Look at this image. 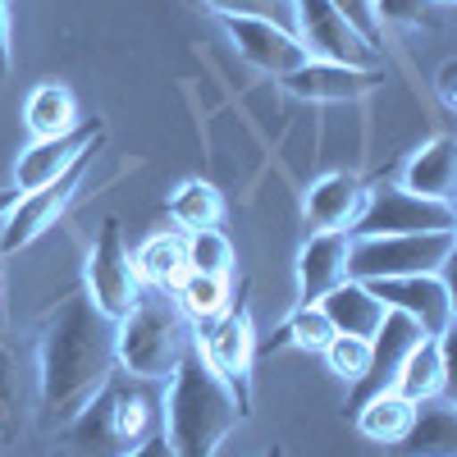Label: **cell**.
Wrapping results in <instances>:
<instances>
[{
	"label": "cell",
	"mask_w": 457,
	"mask_h": 457,
	"mask_svg": "<svg viewBox=\"0 0 457 457\" xmlns=\"http://www.w3.org/2000/svg\"><path fill=\"white\" fill-rule=\"evenodd\" d=\"M114 370V320L92 307L83 288L64 293L37 325L32 348V394L42 421L55 430L69 426Z\"/></svg>",
	"instance_id": "6da1fadb"
},
{
	"label": "cell",
	"mask_w": 457,
	"mask_h": 457,
	"mask_svg": "<svg viewBox=\"0 0 457 457\" xmlns=\"http://www.w3.org/2000/svg\"><path fill=\"white\" fill-rule=\"evenodd\" d=\"M247 421L238 398L228 394L215 370L202 361L197 348H187L174 375L165 379L161 398V435L174 457H215L224 439Z\"/></svg>",
	"instance_id": "7a4b0ae2"
},
{
	"label": "cell",
	"mask_w": 457,
	"mask_h": 457,
	"mask_svg": "<svg viewBox=\"0 0 457 457\" xmlns=\"http://www.w3.org/2000/svg\"><path fill=\"white\" fill-rule=\"evenodd\" d=\"M187 348H193V320L179 312L170 293L142 288L137 307L114 325V366L142 385H165Z\"/></svg>",
	"instance_id": "3957f363"
},
{
	"label": "cell",
	"mask_w": 457,
	"mask_h": 457,
	"mask_svg": "<svg viewBox=\"0 0 457 457\" xmlns=\"http://www.w3.org/2000/svg\"><path fill=\"white\" fill-rule=\"evenodd\" d=\"M256 325H252V284L238 288V297L228 307L206 320L193 325V348L202 353V361L215 370V379L238 398V407L252 416V370H256Z\"/></svg>",
	"instance_id": "277c9868"
},
{
	"label": "cell",
	"mask_w": 457,
	"mask_h": 457,
	"mask_svg": "<svg viewBox=\"0 0 457 457\" xmlns=\"http://www.w3.org/2000/svg\"><path fill=\"white\" fill-rule=\"evenodd\" d=\"M457 228L435 234H389V238H353V279H403V275H439L453 261Z\"/></svg>",
	"instance_id": "5b68a950"
},
{
	"label": "cell",
	"mask_w": 457,
	"mask_h": 457,
	"mask_svg": "<svg viewBox=\"0 0 457 457\" xmlns=\"http://www.w3.org/2000/svg\"><path fill=\"white\" fill-rule=\"evenodd\" d=\"M83 297L92 302V307L120 325L142 297V279L133 270V252L124 243V224L120 215H105L96 238L87 247V265H83Z\"/></svg>",
	"instance_id": "8992f818"
},
{
	"label": "cell",
	"mask_w": 457,
	"mask_h": 457,
	"mask_svg": "<svg viewBox=\"0 0 457 457\" xmlns=\"http://www.w3.org/2000/svg\"><path fill=\"white\" fill-rule=\"evenodd\" d=\"M435 228H457L453 202L416 197L398 183H375L366 187V202L353 220V238H389V234H435Z\"/></svg>",
	"instance_id": "52a82bcc"
},
{
	"label": "cell",
	"mask_w": 457,
	"mask_h": 457,
	"mask_svg": "<svg viewBox=\"0 0 457 457\" xmlns=\"http://www.w3.org/2000/svg\"><path fill=\"white\" fill-rule=\"evenodd\" d=\"M92 156L96 151H87L79 165H69L55 183H42V187H32V193H19L14 211L0 220V256H14V252L32 247L37 238L51 234V228L64 220V211L73 206V197H79L83 183H87Z\"/></svg>",
	"instance_id": "ba28073f"
},
{
	"label": "cell",
	"mask_w": 457,
	"mask_h": 457,
	"mask_svg": "<svg viewBox=\"0 0 457 457\" xmlns=\"http://www.w3.org/2000/svg\"><path fill=\"white\" fill-rule=\"evenodd\" d=\"M293 37L307 51V60L348 64V69H385L379 64V51L361 32H353V23L329 0H293Z\"/></svg>",
	"instance_id": "9c48e42d"
},
{
	"label": "cell",
	"mask_w": 457,
	"mask_h": 457,
	"mask_svg": "<svg viewBox=\"0 0 457 457\" xmlns=\"http://www.w3.org/2000/svg\"><path fill=\"white\" fill-rule=\"evenodd\" d=\"M220 28H224L228 42H234V51L252 69L270 73V79H284V73H293L302 60H307V51L297 46V37H293L288 23L256 19V14H220Z\"/></svg>",
	"instance_id": "30bf717a"
},
{
	"label": "cell",
	"mask_w": 457,
	"mask_h": 457,
	"mask_svg": "<svg viewBox=\"0 0 457 457\" xmlns=\"http://www.w3.org/2000/svg\"><path fill=\"white\" fill-rule=\"evenodd\" d=\"M101 137H105L101 120H83L79 129H69L60 137H32L14 161V187L19 193H32V187H42V183H55L69 165H79L87 151H96Z\"/></svg>",
	"instance_id": "8fae6325"
},
{
	"label": "cell",
	"mask_w": 457,
	"mask_h": 457,
	"mask_svg": "<svg viewBox=\"0 0 457 457\" xmlns=\"http://www.w3.org/2000/svg\"><path fill=\"white\" fill-rule=\"evenodd\" d=\"M366 288L385 302V312H403L426 334L453 329V288L439 275H403V279H366Z\"/></svg>",
	"instance_id": "7c38bea8"
},
{
	"label": "cell",
	"mask_w": 457,
	"mask_h": 457,
	"mask_svg": "<svg viewBox=\"0 0 457 457\" xmlns=\"http://www.w3.org/2000/svg\"><path fill=\"white\" fill-rule=\"evenodd\" d=\"M385 83V69H348V64H325V60H302L293 73H284L279 87L297 101L312 105H348L370 96Z\"/></svg>",
	"instance_id": "4fadbf2b"
},
{
	"label": "cell",
	"mask_w": 457,
	"mask_h": 457,
	"mask_svg": "<svg viewBox=\"0 0 457 457\" xmlns=\"http://www.w3.org/2000/svg\"><path fill=\"white\" fill-rule=\"evenodd\" d=\"M353 261V234L348 228H334V234H307V243L297 247V307H316V302L338 288L348 275Z\"/></svg>",
	"instance_id": "5bb4252c"
},
{
	"label": "cell",
	"mask_w": 457,
	"mask_h": 457,
	"mask_svg": "<svg viewBox=\"0 0 457 457\" xmlns=\"http://www.w3.org/2000/svg\"><path fill=\"white\" fill-rule=\"evenodd\" d=\"M361 202H366V183L348 170H329V174L307 183V193H302V220H307L312 234L353 228Z\"/></svg>",
	"instance_id": "9a60e30c"
},
{
	"label": "cell",
	"mask_w": 457,
	"mask_h": 457,
	"mask_svg": "<svg viewBox=\"0 0 457 457\" xmlns=\"http://www.w3.org/2000/svg\"><path fill=\"white\" fill-rule=\"evenodd\" d=\"M453 183H457V142L448 133L426 137L398 170V187L430 202H453Z\"/></svg>",
	"instance_id": "2e32d148"
},
{
	"label": "cell",
	"mask_w": 457,
	"mask_h": 457,
	"mask_svg": "<svg viewBox=\"0 0 457 457\" xmlns=\"http://www.w3.org/2000/svg\"><path fill=\"white\" fill-rule=\"evenodd\" d=\"M389 389H398L411 403L444 398L448 394V334H426L421 343H416V348L403 357Z\"/></svg>",
	"instance_id": "e0dca14e"
},
{
	"label": "cell",
	"mask_w": 457,
	"mask_h": 457,
	"mask_svg": "<svg viewBox=\"0 0 457 457\" xmlns=\"http://www.w3.org/2000/svg\"><path fill=\"white\" fill-rule=\"evenodd\" d=\"M316 307L325 312L334 334H353V338H370L385 320V302H379L361 279H343L338 288H329Z\"/></svg>",
	"instance_id": "ac0fdd59"
},
{
	"label": "cell",
	"mask_w": 457,
	"mask_h": 457,
	"mask_svg": "<svg viewBox=\"0 0 457 457\" xmlns=\"http://www.w3.org/2000/svg\"><path fill=\"white\" fill-rule=\"evenodd\" d=\"M133 270H137L142 288H151V293H174V288H179V279L187 275L183 234H179V228L151 234V238L133 252Z\"/></svg>",
	"instance_id": "d6986e66"
},
{
	"label": "cell",
	"mask_w": 457,
	"mask_h": 457,
	"mask_svg": "<svg viewBox=\"0 0 457 457\" xmlns=\"http://www.w3.org/2000/svg\"><path fill=\"white\" fill-rule=\"evenodd\" d=\"M394 448L407 453V457H453V448H457V416H453L448 398H430V403L416 407L411 430Z\"/></svg>",
	"instance_id": "ffe728a7"
},
{
	"label": "cell",
	"mask_w": 457,
	"mask_h": 457,
	"mask_svg": "<svg viewBox=\"0 0 457 457\" xmlns=\"http://www.w3.org/2000/svg\"><path fill=\"white\" fill-rule=\"evenodd\" d=\"M416 407H421V403L403 398L398 389H385V394H370L366 403H357V407H353V421H357V430H361L370 444H389V448H394V444L411 430Z\"/></svg>",
	"instance_id": "44dd1931"
},
{
	"label": "cell",
	"mask_w": 457,
	"mask_h": 457,
	"mask_svg": "<svg viewBox=\"0 0 457 457\" xmlns=\"http://www.w3.org/2000/svg\"><path fill=\"white\" fill-rule=\"evenodd\" d=\"M165 215L179 234H197V228H220L224 220V197L211 179H183L170 202H165Z\"/></svg>",
	"instance_id": "7402d4cb"
},
{
	"label": "cell",
	"mask_w": 457,
	"mask_h": 457,
	"mask_svg": "<svg viewBox=\"0 0 457 457\" xmlns=\"http://www.w3.org/2000/svg\"><path fill=\"white\" fill-rule=\"evenodd\" d=\"M23 124L32 137H60L69 129H79V96H73L64 83H42L32 87L23 101Z\"/></svg>",
	"instance_id": "603a6c76"
},
{
	"label": "cell",
	"mask_w": 457,
	"mask_h": 457,
	"mask_svg": "<svg viewBox=\"0 0 457 457\" xmlns=\"http://www.w3.org/2000/svg\"><path fill=\"white\" fill-rule=\"evenodd\" d=\"M329 338H334V329H329V320H325L320 307H293V312L279 320V329L270 334V343H256V357H270V353H279V348H297V353L320 357Z\"/></svg>",
	"instance_id": "cb8c5ba5"
},
{
	"label": "cell",
	"mask_w": 457,
	"mask_h": 457,
	"mask_svg": "<svg viewBox=\"0 0 457 457\" xmlns=\"http://www.w3.org/2000/svg\"><path fill=\"white\" fill-rule=\"evenodd\" d=\"M170 297L179 302V312H183L187 320H193V325H206V320H215V316L228 307V302H234V279H220V275H193V270H187Z\"/></svg>",
	"instance_id": "d4e9b609"
},
{
	"label": "cell",
	"mask_w": 457,
	"mask_h": 457,
	"mask_svg": "<svg viewBox=\"0 0 457 457\" xmlns=\"http://www.w3.org/2000/svg\"><path fill=\"white\" fill-rule=\"evenodd\" d=\"M32 394V366L19 343L0 338V430H14Z\"/></svg>",
	"instance_id": "484cf974"
},
{
	"label": "cell",
	"mask_w": 457,
	"mask_h": 457,
	"mask_svg": "<svg viewBox=\"0 0 457 457\" xmlns=\"http://www.w3.org/2000/svg\"><path fill=\"white\" fill-rule=\"evenodd\" d=\"M183 256H187V270L193 275H220V279H234V265H238V252L224 228L183 234Z\"/></svg>",
	"instance_id": "4316f807"
},
{
	"label": "cell",
	"mask_w": 457,
	"mask_h": 457,
	"mask_svg": "<svg viewBox=\"0 0 457 457\" xmlns=\"http://www.w3.org/2000/svg\"><path fill=\"white\" fill-rule=\"evenodd\" d=\"M325 366H329V375H338L343 385H361L366 379V370H370V338H353V334H334L329 343H325Z\"/></svg>",
	"instance_id": "83f0119b"
},
{
	"label": "cell",
	"mask_w": 457,
	"mask_h": 457,
	"mask_svg": "<svg viewBox=\"0 0 457 457\" xmlns=\"http://www.w3.org/2000/svg\"><path fill=\"white\" fill-rule=\"evenodd\" d=\"M379 28H435V0H370Z\"/></svg>",
	"instance_id": "f1b7e54d"
},
{
	"label": "cell",
	"mask_w": 457,
	"mask_h": 457,
	"mask_svg": "<svg viewBox=\"0 0 457 457\" xmlns=\"http://www.w3.org/2000/svg\"><path fill=\"white\" fill-rule=\"evenodd\" d=\"M202 5L220 19V14H256V19H275L293 28V0H202Z\"/></svg>",
	"instance_id": "f546056e"
},
{
	"label": "cell",
	"mask_w": 457,
	"mask_h": 457,
	"mask_svg": "<svg viewBox=\"0 0 457 457\" xmlns=\"http://www.w3.org/2000/svg\"><path fill=\"white\" fill-rule=\"evenodd\" d=\"M329 5H334L343 19H348L353 32H361L375 51H385V28H379V19H375V10H370V0H329Z\"/></svg>",
	"instance_id": "4dcf8cb0"
},
{
	"label": "cell",
	"mask_w": 457,
	"mask_h": 457,
	"mask_svg": "<svg viewBox=\"0 0 457 457\" xmlns=\"http://www.w3.org/2000/svg\"><path fill=\"white\" fill-rule=\"evenodd\" d=\"M10 32H14V14H10V0H0V79H5V73H10V64H14Z\"/></svg>",
	"instance_id": "1f68e13d"
},
{
	"label": "cell",
	"mask_w": 457,
	"mask_h": 457,
	"mask_svg": "<svg viewBox=\"0 0 457 457\" xmlns=\"http://www.w3.org/2000/svg\"><path fill=\"white\" fill-rule=\"evenodd\" d=\"M120 457H174V453H170L165 435L156 430V435H146L142 444H133V448H129V453H120Z\"/></svg>",
	"instance_id": "d6a6232c"
},
{
	"label": "cell",
	"mask_w": 457,
	"mask_h": 457,
	"mask_svg": "<svg viewBox=\"0 0 457 457\" xmlns=\"http://www.w3.org/2000/svg\"><path fill=\"white\" fill-rule=\"evenodd\" d=\"M453 79H457V64H453V60H448V64H444V69H439V83H435V87H439V101H444V105H448V110H453V105H457V96H453Z\"/></svg>",
	"instance_id": "836d02e7"
},
{
	"label": "cell",
	"mask_w": 457,
	"mask_h": 457,
	"mask_svg": "<svg viewBox=\"0 0 457 457\" xmlns=\"http://www.w3.org/2000/svg\"><path fill=\"white\" fill-rule=\"evenodd\" d=\"M14 202H19V187H0V220L14 211Z\"/></svg>",
	"instance_id": "e575fe53"
},
{
	"label": "cell",
	"mask_w": 457,
	"mask_h": 457,
	"mask_svg": "<svg viewBox=\"0 0 457 457\" xmlns=\"http://www.w3.org/2000/svg\"><path fill=\"white\" fill-rule=\"evenodd\" d=\"M261 457H288V453H284V448H279V444H275V448H265V453H261Z\"/></svg>",
	"instance_id": "d590c367"
},
{
	"label": "cell",
	"mask_w": 457,
	"mask_h": 457,
	"mask_svg": "<svg viewBox=\"0 0 457 457\" xmlns=\"http://www.w3.org/2000/svg\"><path fill=\"white\" fill-rule=\"evenodd\" d=\"M435 5H439V10H444V5H453V0H435Z\"/></svg>",
	"instance_id": "8d00e7d4"
},
{
	"label": "cell",
	"mask_w": 457,
	"mask_h": 457,
	"mask_svg": "<svg viewBox=\"0 0 457 457\" xmlns=\"http://www.w3.org/2000/svg\"><path fill=\"white\" fill-rule=\"evenodd\" d=\"M55 457H69V453H64V448H60V453H55Z\"/></svg>",
	"instance_id": "74e56055"
}]
</instances>
